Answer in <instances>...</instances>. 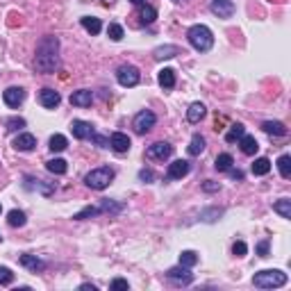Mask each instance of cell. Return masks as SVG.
<instances>
[{
    "mask_svg": "<svg viewBox=\"0 0 291 291\" xmlns=\"http://www.w3.org/2000/svg\"><path fill=\"white\" fill-rule=\"evenodd\" d=\"M243 134H246V128H243L241 123H232L230 130H227V134H225V141L227 143H234L237 139H241Z\"/></svg>",
    "mask_w": 291,
    "mask_h": 291,
    "instance_id": "484cf974",
    "label": "cell"
},
{
    "mask_svg": "<svg viewBox=\"0 0 291 291\" xmlns=\"http://www.w3.org/2000/svg\"><path fill=\"white\" fill-rule=\"evenodd\" d=\"M5 125H7V130H12V132H14V130H19V128H25V121L23 119H16V116H14V119H10Z\"/></svg>",
    "mask_w": 291,
    "mask_h": 291,
    "instance_id": "f35d334b",
    "label": "cell"
},
{
    "mask_svg": "<svg viewBox=\"0 0 291 291\" xmlns=\"http://www.w3.org/2000/svg\"><path fill=\"white\" fill-rule=\"evenodd\" d=\"M146 155H148L150 159H159V162H164V159H168L173 155V146L166 143V141H157L146 150Z\"/></svg>",
    "mask_w": 291,
    "mask_h": 291,
    "instance_id": "ba28073f",
    "label": "cell"
},
{
    "mask_svg": "<svg viewBox=\"0 0 291 291\" xmlns=\"http://www.w3.org/2000/svg\"><path fill=\"white\" fill-rule=\"evenodd\" d=\"M141 23H153L155 19H157V12H155V7H150V5H143V10H141Z\"/></svg>",
    "mask_w": 291,
    "mask_h": 291,
    "instance_id": "e575fe53",
    "label": "cell"
},
{
    "mask_svg": "<svg viewBox=\"0 0 291 291\" xmlns=\"http://www.w3.org/2000/svg\"><path fill=\"white\" fill-rule=\"evenodd\" d=\"M232 252H234V255H237V257H243V255H246V252H248V246H246V243H243V241H237V243H234V246H232Z\"/></svg>",
    "mask_w": 291,
    "mask_h": 291,
    "instance_id": "ab89813d",
    "label": "cell"
},
{
    "mask_svg": "<svg viewBox=\"0 0 291 291\" xmlns=\"http://www.w3.org/2000/svg\"><path fill=\"white\" fill-rule=\"evenodd\" d=\"M121 205H116V202L112 200H103V205H100V212H121Z\"/></svg>",
    "mask_w": 291,
    "mask_h": 291,
    "instance_id": "74e56055",
    "label": "cell"
},
{
    "mask_svg": "<svg viewBox=\"0 0 291 291\" xmlns=\"http://www.w3.org/2000/svg\"><path fill=\"white\" fill-rule=\"evenodd\" d=\"M166 277L171 282H175V284H189V282L193 280V273L189 271V266H173V268H168L166 271Z\"/></svg>",
    "mask_w": 291,
    "mask_h": 291,
    "instance_id": "52a82bcc",
    "label": "cell"
},
{
    "mask_svg": "<svg viewBox=\"0 0 291 291\" xmlns=\"http://www.w3.org/2000/svg\"><path fill=\"white\" fill-rule=\"evenodd\" d=\"M112 289H128V282L121 280V277H116V280L112 282Z\"/></svg>",
    "mask_w": 291,
    "mask_h": 291,
    "instance_id": "f6af8a7d",
    "label": "cell"
},
{
    "mask_svg": "<svg viewBox=\"0 0 291 291\" xmlns=\"http://www.w3.org/2000/svg\"><path fill=\"white\" fill-rule=\"evenodd\" d=\"M91 139H94V141H96V143H98L100 148H109V139L100 137V134H96V132H91Z\"/></svg>",
    "mask_w": 291,
    "mask_h": 291,
    "instance_id": "b9f144b4",
    "label": "cell"
},
{
    "mask_svg": "<svg viewBox=\"0 0 291 291\" xmlns=\"http://www.w3.org/2000/svg\"><path fill=\"white\" fill-rule=\"evenodd\" d=\"M116 80H119L121 87H137L141 75H139V69L132 64H123L119 71H116Z\"/></svg>",
    "mask_w": 291,
    "mask_h": 291,
    "instance_id": "8992f818",
    "label": "cell"
},
{
    "mask_svg": "<svg viewBox=\"0 0 291 291\" xmlns=\"http://www.w3.org/2000/svg\"><path fill=\"white\" fill-rule=\"evenodd\" d=\"M239 146H241V153L243 155H255L257 150H259V143H257V139L250 137V134H243V137L239 139Z\"/></svg>",
    "mask_w": 291,
    "mask_h": 291,
    "instance_id": "d6986e66",
    "label": "cell"
},
{
    "mask_svg": "<svg viewBox=\"0 0 291 291\" xmlns=\"http://www.w3.org/2000/svg\"><path fill=\"white\" fill-rule=\"evenodd\" d=\"M71 132H73L75 139H89L91 132H94V128H91V123H87V121H73V123H71Z\"/></svg>",
    "mask_w": 291,
    "mask_h": 291,
    "instance_id": "2e32d148",
    "label": "cell"
},
{
    "mask_svg": "<svg viewBox=\"0 0 291 291\" xmlns=\"http://www.w3.org/2000/svg\"><path fill=\"white\" fill-rule=\"evenodd\" d=\"M187 39H189V44L196 50H200V53H207L214 46V35L207 25H191L187 32Z\"/></svg>",
    "mask_w": 291,
    "mask_h": 291,
    "instance_id": "7a4b0ae2",
    "label": "cell"
},
{
    "mask_svg": "<svg viewBox=\"0 0 291 291\" xmlns=\"http://www.w3.org/2000/svg\"><path fill=\"white\" fill-rule=\"evenodd\" d=\"M175 55H180L178 46H159V48H155L153 57L155 60H171V57H175Z\"/></svg>",
    "mask_w": 291,
    "mask_h": 291,
    "instance_id": "603a6c76",
    "label": "cell"
},
{
    "mask_svg": "<svg viewBox=\"0 0 291 291\" xmlns=\"http://www.w3.org/2000/svg\"><path fill=\"white\" fill-rule=\"evenodd\" d=\"M46 168H48L50 173H55V175H64V173L69 171V164H66L64 159L55 157V159H50V162H46Z\"/></svg>",
    "mask_w": 291,
    "mask_h": 291,
    "instance_id": "cb8c5ba5",
    "label": "cell"
},
{
    "mask_svg": "<svg viewBox=\"0 0 291 291\" xmlns=\"http://www.w3.org/2000/svg\"><path fill=\"white\" fill-rule=\"evenodd\" d=\"M286 280H289V277H286V273L277 271V268H266V271L255 273L252 284L259 286V289H277V286H284Z\"/></svg>",
    "mask_w": 291,
    "mask_h": 291,
    "instance_id": "3957f363",
    "label": "cell"
},
{
    "mask_svg": "<svg viewBox=\"0 0 291 291\" xmlns=\"http://www.w3.org/2000/svg\"><path fill=\"white\" fill-rule=\"evenodd\" d=\"M14 282V273L7 266H0V284H12Z\"/></svg>",
    "mask_w": 291,
    "mask_h": 291,
    "instance_id": "8d00e7d4",
    "label": "cell"
},
{
    "mask_svg": "<svg viewBox=\"0 0 291 291\" xmlns=\"http://www.w3.org/2000/svg\"><path fill=\"white\" fill-rule=\"evenodd\" d=\"M114 180V171L109 166H98L94 168L91 173H87L84 175V182H87V187L96 189V191H103V189H107L109 184H112Z\"/></svg>",
    "mask_w": 291,
    "mask_h": 291,
    "instance_id": "277c9868",
    "label": "cell"
},
{
    "mask_svg": "<svg viewBox=\"0 0 291 291\" xmlns=\"http://www.w3.org/2000/svg\"><path fill=\"white\" fill-rule=\"evenodd\" d=\"M66 146H69V141H66L64 134H53V137H50L48 148L53 150V153H62V150H66Z\"/></svg>",
    "mask_w": 291,
    "mask_h": 291,
    "instance_id": "d4e9b609",
    "label": "cell"
},
{
    "mask_svg": "<svg viewBox=\"0 0 291 291\" xmlns=\"http://www.w3.org/2000/svg\"><path fill=\"white\" fill-rule=\"evenodd\" d=\"M0 241H3V237H0Z\"/></svg>",
    "mask_w": 291,
    "mask_h": 291,
    "instance_id": "681fc988",
    "label": "cell"
},
{
    "mask_svg": "<svg viewBox=\"0 0 291 291\" xmlns=\"http://www.w3.org/2000/svg\"><path fill=\"white\" fill-rule=\"evenodd\" d=\"M16 150H21V153H30V150H35V146H37V139H35V134H30V132H23V134H19V137L14 139V143H12Z\"/></svg>",
    "mask_w": 291,
    "mask_h": 291,
    "instance_id": "8fae6325",
    "label": "cell"
},
{
    "mask_svg": "<svg viewBox=\"0 0 291 291\" xmlns=\"http://www.w3.org/2000/svg\"><path fill=\"white\" fill-rule=\"evenodd\" d=\"M107 35H109V39H112V41H121V39H123V28L116 25V23H112L107 28Z\"/></svg>",
    "mask_w": 291,
    "mask_h": 291,
    "instance_id": "d590c367",
    "label": "cell"
},
{
    "mask_svg": "<svg viewBox=\"0 0 291 291\" xmlns=\"http://www.w3.org/2000/svg\"><path fill=\"white\" fill-rule=\"evenodd\" d=\"M96 214H100V207H84V209H80L78 214H75V221H84V218H91V216H96Z\"/></svg>",
    "mask_w": 291,
    "mask_h": 291,
    "instance_id": "836d02e7",
    "label": "cell"
},
{
    "mask_svg": "<svg viewBox=\"0 0 291 291\" xmlns=\"http://www.w3.org/2000/svg\"><path fill=\"white\" fill-rule=\"evenodd\" d=\"M202 189H205L207 193H212V191H218V189H221V184H218V182H212V180H207V182L202 184Z\"/></svg>",
    "mask_w": 291,
    "mask_h": 291,
    "instance_id": "ee69618b",
    "label": "cell"
},
{
    "mask_svg": "<svg viewBox=\"0 0 291 291\" xmlns=\"http://www.w3.org/2000/svg\"><path fill=\"white\" fill-rule=\"evenodd\" d=\"M80 23H82V28L87 32H91V35H98V32L103 30V23H100V19H96V16H82Z\"/></svg>",
    "mask_w": 291,
    "mask_h": 291,
    "instance_id": "7402d4cb",
    "label": "cell"
},
{
    "mask_svg": "<svg viewBox=\"0 0 291 291\" xmlns=\"http://www.w3.org/2000/svg\"><path fill=\"white\" fill-rule=\"evenodd\" d=\"M157 80H159V87H162V89H173V87H175V71L162 69L157 75Z\"/></svg>",
    "mask_w": 291,
    "mask_h": 291,
    "instance_id": "44dd1931",
    "label": "cell"
},
{
    "mask_svg": "<svg viewBox=\"0 0 291 291\" xmlns=\"http://www.w3.org/2000/svg\"><path fill=\"white\" fill-rule=\"evenodd\" d=\"M277 168H280L282 178H291V157L289 155H280V159H277Z\"/></svg>",
    "mask_w": 291,
    "mask_h": 291,
    "instance_id": "1f68e13d",
    "label": "cell"
},
{
    "mask_svg": "<svg viewBox=\"0 0 291 291\" xmlns=\"http://www.w3.org/2000/svg\"><path fill=\"white\" fill-rule=\"evenodd\" d=\"M180 264H182V266H196L198 264V255L193 250H182V255H180Z\"/></svg>",
    "mask_w": 291,
    "mask_h": 291,
    "instance_id": "d6a6232c",
    "label": "cell"
},
{
    "mask_svg": "<svg viewBox=\"0 0 291 291\" xmlns=\"http://www.w3.org/2000/svg\"><path fill=\"white\" fill-rule=\"evenodd\" d=\"M155 123H157V116H155L150 109H141V112L134 116L132 128H134V132H137V134H146V132H150V130L155 128Z\"/></svg>",
    "mask_w": 291,
    "mask_h": 291,
    "instance_id": "5b68a950",
    "label": "cell"
},
{
    "mask_svg": "<svg viewBox=\"0 0 291 291\" xmlns=\"http://www.w3.org/2000/svg\"><path fill=\"white\" fill-rule=\"evenodd\" d=\"M21 264H23L25 268H30L32 273L44 271V268H46V264H44V261H41L37 255H21Z\"/></svg>",
    "mask_w": 291,
    "mask_h": 291,
    "instance_id": "ffe728a7",
    "label": "cell"
},
{
    "mask_svg": "<svg viewBox=\"0 0 291 291\" xmlns=\"http://www.w3.org/2000/svg\"><path fill=\"white\" fill-rule=\"evenodd\" d=\"M227 171H230L232 180H243V173L241 171H232V168H227Z\"/></svg>",
    "mask_w": 291,
    "mask_h": 291,
    "instance_id": "bcb514c9",
    "label": "cell"
},
{
    "mask_svg": "<svg viewBox=\"0 0 291 291\" xmlns=\"http://www.w3.org/2000/svg\"><path fill=\"white\" fill-rule=\"evenodd\" d=\"M0 209H3V207H0Z\"/></svg>",
    "mask_w": 291,
    "mask_h": 291,
    "instance_id": "f907efd6",
    "label": "cell"
},
{
    "mask_svg": "<svg viewBox=\"0 0 291 291\" xmlns=\"http://www.w3.org/2000/svg\"><path fill=\"white\" fill-rule=\"evenodd\" d=\"M202 150H205V137H200V134H193L191 137V143H189V155H200Z\"/></svg>",
    "mask_w": 291,
    "mask_h": 291,
    "instance_id": "83f0119b",
    "label": "cell"
},
{
    "mask_svg": "<svg viewBox=\"0 0 291 291\" xmlns=\"http://www.w3.org/2000/svg\"><path fill=\"white\" fill-rule=\"evenodd\" d=\"M261 130L266 134H273V137H286V125L280 123V121H264Z\"/></svg>",
    "mask_w": 291,
    "mask_h": 291,
    "instance_id": "ac0fdd59",
    "label": "cell"
},
{
    "mask_svg": "<svg viewBox=\"0 0 291 291\" xmlns=\"http://www.w3.org/2000/svg\"><path fill=\"white\" fill-rule=\"evenodd\" d=\"M3 100H5L7 107H19L25 100V91L21 89V87H10V89H5V94H3Z\"/></svg>",
    "mask_w": 291,
    "mask_h": 291,
    "instance_id": "7c38bea8",
    "label": "cell"
},
{
    "mask_svg": "<svg viewBox=\"0 0 291 291\" xmlns=\"http://www.w3.org/2000/svg\"><path fill=\"white\" fill-rule=\"evenodd\" d=\"M35 66L41 73H55V69L60 66V41H57V37H44L39 41Z\"/></svg>",
    "mask_w": 291,
    "mask_h": 291,
    "instance_id": "6da1fadb",
    "label": "cell"
},
{
    "mask_svg": "<svg viewBox=\"0 0 291 291\" xmlns=\"http://www.w3.org/2000/svg\"><path fill=\"white\" fill-rule=\"evenodd\" d=\"M7 223H10L12 227H23L25 225V214L21 212V209H12V212L7 214Z\"/></svg>",
    "mask_w": 291,
    "mask_h": 291,
    "instance_id": "4dcf8cb0",
    "label": "cell"
},
{
    "mask_svg": "<svg viewBox=\"0 0 291 291\" xmlns=\"http://www.w3.org/2000/svg\"><path fill=\"white\" fill-rule=\"evenodd\" d=\"M257 255H259V257H268V241H259V243H257Z\"/></svg>",
    "mask_w": 291,
    "mask_h": 291,
    "instance_id": "7bdbcfd3",
    "label": "cell"
},
{
    "mask_svg": "<svg viewBox=\"0 0 291 291\" xmlns=\"http://www.w3.org/2000/svg\"><path fill=\"white\" fill-rule=\"evenodd\" d=\"M212 12L218 16V19H230V16L234 14V5H232L230 0H214Z\"/></svg>",
    "mask_w": 291,
    "mask_h": 291,
    "instance_id": "4fadbf2b",
    "label": "cell"
},
{
    "mask_svg": "<svg viewBox=\"0 0 291 291\" xmlns=\"http://www.w3.org/2000/svg\"><path fill=\"white\" fill-rule=\"evenodd\" d=\"M189 162L187 159H175L173 164H168V171H166V175H168V180H180V178H184L189 173Z\"/></svg>",
    "mask_w": 291,
    "mask_h": 291,
    "instance_id": "30bf717a",
    "label": "cell"
},
{
    "mask_svg": "<svg viewBox=\"0 0 291 291\" xmlns=\"http://www.w3.org/2000/svg\"><path fill=\"white\" fill-rule=\"evenodd\" d=\"M39 100H41V105H44V107L55 109V107H57V105L62 103V96L57 94V91H55V89H41Z\"/></svg>",
    "mask_w": 291,
    "mask_h": 291,
    "instance_id": "9a60e30c",
    "label": "cell"
},
{
    "mask_svg": "<svg viewBox=\"0 0 291 291\" xmlns=\"http://www.w3.org/2000/svg\"><path fill=\"white\" fill-rule=\"evenodd\" d=\"M205 114H207V107L202 103H191V107L187 109V121L189 123H200L205 119Z\"/></svg>",
    "mask_w": 291,
    "mask_h": 291,
    "instance_id": "e0dca14e",
    "label": "cell"
},
{
    "mask_svg": "<svg viewBox=\"0 0 291 291\" xmlns=\"http://www.w3.org/2000/svg\"><path fill=\"white\" fill-rule=\"evenodd\" d=\"M80 289H82V291H89V289H91V291H96V286H94V284H82Z\"/></svg>",
    "mask_w": 291,
    "mask_h": 291,
    "instance_id": "7dc6e473",
    "label": "cell"
},
{
    "mask_svg": "<svg viewBox=\"0 0 291 291\" xmlns=\"http://www.w3.org/2000/svg\"><path fill=\"white\" fill-rule=\"evenodd\" d=\"M130 137L123 132H114L112 137H109V148L114 150V153H128L130 150Z\"/></svg>",
    "mask_w": 291,
    "mask_h": 291,
    "instance_id": "9c48e42d",
    "label": "cell"
},
{
    "mask_svg": "<svg viewBox=\"0 0 291 291\" xmlns=\"http://www.w3.org/2000/svg\"><path fill=\"white\" fill-rule=\"evenodd\" d=\"M232 164H234V159H232V155H227V153L218 155V157L214 159V168H216V171H227V168H232Z\"/></svg>",
    "mask_w": 291,
    "mask_h": 291,
    "instance_id": "f546056e",
    "label": "cell"
},
{
    "mask_svg": "<svg viewBox=\"0 0 291 291\" xmlns=\"http://www.w3.org/2000/svg\"><path fill=\"white\" fill-rule=\"evenodd\" d=\"M139 180H143V182H153L155 173L150 171V168H143V171H139Z\"/></svg>",
    "mask_w": 291,
    "mask_h": 291,
    "instance_id": "60d3db41",
    "label": "cell"
},
{
    "mask_svg": "<svg viewBox=\"0 0 291 291\" xmlns=\"http://www.w3.org/2000/svg\"><path fill=\"white\" fill-rule=\"evenodd\" d=\"M273 212H277L282 218H291V200H289V198L277 200L275 205H273Z\"/></svg>",
    "mask_w": 291,
    "mask_h": 291,
    "instance_id": "4316f807",
    "label": "cell"
},
{
    "mask_svg": "<svg viewBox=\"0 0 291 291\" xmlns=\"http://www.w3.org/2000/svg\"><path fill=\"white\" fill-rule=\"evenodd\" d=\"M268 171H271V162H268L266 157H257L255 162H252V173H255V175H266Z\"/></svg>",
    "mask_w": 291,
    "mask_h": 291,
    "instance_id": "f1b7e54d",
    "label": "cell"
},
{
    "mask_svg": "<svg viewBox=\"0 0 291 291\" xmlns=\"http://www.w3.org/2000/svg\"><path fill=\"white\" fill-rule=\"evenodd\" d=\"M130 3H132V5H143L146 0H130Z\"/></svg>",
    "mask_w": 291,
    "mask_h": 291,
    "instance_id": "c3c4849f",
    "label": "cell"
},
{
    "mask_svg": "<svg viewBox=\"0 0 291 291\" xmlns=\"http://www.w3.org/2000/svg\"><path fill=\"white\" fill-rule=\"evenodd\" d=\"M91 103H94V94L89 89H80L71 94V105H75V107H89Z\"/></svg>",
    "mask_w": 291,
    "mask_h": 291,
    "instance_id": "5bb4252c",
    "label": "cell"
}]
</instances>
